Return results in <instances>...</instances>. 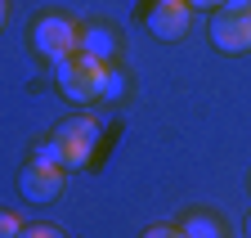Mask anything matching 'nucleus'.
Masks as SVG:
<instances>
[{
    "mask_svg": "<svg viewBox=\"0 0 251 238\" xmlns=\"http://www.w3.org/2000/svg\"><path fill=\"white\" fill-rule=\"evenodd\" d=\"M50 144L58 148V166L63 171H81V166H90L94 148H99V122H94L90 112H76L68 122H58Z\"/></svg>",
    "mask_w": 251,
    "mask_h": 238,
    "instance_id": "nucleus-1",
    "label": "nucleus"
},
{
    "mask_svg": "<svg viewBox=\"0 0 251 238\" xmlns=\"http://www.w3.org/2000/svg\"><path fill=\"white\" fill-rule=\"evenodd\" d=\"M31 50L58 68V63H68L72 54H81V27L72 18H63V14H41L31 23Z\"/></svg>",
    "mask_w": 251,
    "mask_h": 238,
    "instance_id": "nucleus-2",
    "label": "nucleus"
},
{
    "mask_svg": "<svg viewBox=\"0 0 251 238\" xmlns=\"http://www.w3.org/2000/svg\"><path fill=\"white\" fill-rule=\"evenodd\" d=\"M103 81H108V63L94 58V54H72L68 63H58V90L72 104L103 99Z\"/></svg>",
    "mask_w": 251,
    "mask_h": 238,
    "instance_id": "nucleus-3",
    "label": "nucleus"
},
{
    "mask_svg": "<svg viewBox=\"0 0 251 238\" xmlns=\"http://www.w3.org/2000/svg\"><path fill=\"white\" fill-rule=\"evenodd\" d=\"M211 45L220 54H247L251 50V0H229L211 14Z\"/></svg>",
    "mask_w": 251,
    "mask_h": 238,
    "instance_id": "nucleus-4",
    "label": "nucleus"
},
{
    "mask_svg": "<svg viewBox=\"0 0 251 238\" xmlns=\"http://www.w3.org/2000/svg\"><path fill=\"white\" fill-rule=\"evenodd\" d=\"M63 171L58 162H41V158H31L27 166H23V175H18V193L27 198V202H54L58 193H63Z\"/></svg>",
    "mask_w": 251,
    "mask_h": 238,
    "instance_id": "nucleus-5",
    "label": "nucleus"
},
{
    "mask_svg": "<svg viewBox=\"0 0 251 238\" xmlns=\"http://www.w3.org/2000/svg\"><path fill=\"white\" fill-rule=\"evenodd\" d=\"M188 23H193V5L188 0H152V9H148V27L162 41H184Z\"/></svg>",
    "mask_w": 251,
    "mask_h": 238,
    "instance_id": "nucleus-6",
    "label": "nucleus"
},
{
    "mask_svg": "<svg viewBox=\"0 0 251 238\" xmlns=\"http://www.w3.org/2000/svg\"><path fill=\"white\" fill-rule=\"evenodd\" d=\"M81 54H94V58H108L117 54V36L108 32V27H81Z\"/></svg>",
    "mask_w": 251,
    "mask_h": 238,
    "instance_id": "nucleus-7",
    "label": "nucleus"
},
{
    "mask_svg": "<svg viewBox=\"0 0 251 238\" xmlns=\"http://www.w3.org/2000/svg\"><path fill=\"white\" fill-rule=\"evenodd\" d=\"M179 234L184 238H225V220H220V216H206V212H193V216H184Z\"/></svg>",
    "mask_w": 251,
    "mask_h": 238,
    "instance_id": "nucleus-8",
    "label": "nucleus"
},
{
    "mask_svg": "<svg viewBox=\"0 0 251 238\" xmlns=\"http://www.w3.org/2000/svg\"><path fill=\"white\" fill-rule=\"evenodd\" d=\"M23 234V216L9 212V207H0V238H18Z\"/></svg>",
    "mask_w": 251,
    "mask_h": 238,
    "instance_id": "nucleus-9",
    "label": "nucleus"
},
{
    "mask_svg": "<svg viewBox=\"0 0 251 238\" xmlns=\"http://www.w3.org/2000/svg\"><path fill=\"white\" fill-rule=\"evenodd\" d=\"M18 238H68L58 225H45V220H36V225H23V234Z\"/></svg>",
    "mask_w": 251,
    "mask_h": 238,
    "instance_id": "nucleus-10",
    "label": "nucleus"
},
{
    "mask_svg": "<svg viewBox=\"0 0 251 238\" xmlns=\"http://www.w3.org/2000/svg\"><path fill=\"white\" fill-rule=\"evenodd\" d=\"M117 95H126V77H121L117 68H108V81H103V99H117Z\"/></svg>",
    "mask_w": 251,
    "mask_h": 238,
    "instance_id": "nucleus-11",
    "label": "nucleus"
},
{
    "mask_svg": "<svg viewBox=\"0 0 251 238\" xmlns=\"http://www.w3.org/2000/svg\"><path fill=\"white\" fill-rule=\"evenodd\" d=\"M144 238H184L175 225H152V229H144Z\"/></svg>",
    "mask_w": 251,
    "mask_h": 238,
    "instance_id": "nucleus-12",
    "label": "nucleus"
},
{
    "mask_svg": "<svg viewBox=\"0 0 251 238\" xmlns=\"http://www.w3.org/2000/svg\"><path fill=\"white\" fill-rule=\"evenodd\" d=\"M193 9H220V5H229V0H188Z\"/></svg>",
    "mask_w": 251,
    "mask_h": 238,
    "instance_id": "nucleus-13",
    "label": "nucleus"
},
{
    "mask_svg": "<svg viewBox=\"0 0 251 238\" xmlns=\"http://www.w3.org/2000/svg\"><path fill=\"white\" fill-rule=\"evenodd\" d=\"M9 23V0H0V27Z\"/></svg>",
    "mask_w": 251,
    "mask_h": 238,
    "instance_id": "nucleus-14",
    "label": "nucleus"
},
{
    "mask_svg": "<svg viewBox=\"0 0 251 238\" xmlns=\"http://www.w3.org/2000/svg\"><path fill=\"white\" fill-rule=\"evenodd\" d=\"M247 238H251V216H247Z\"/></svg>",
    "mask_w": 251,
    "mask_h": 238,
    "instance_id": "nucleus-15",
    "label": "nucleus"
}]
</instances>
